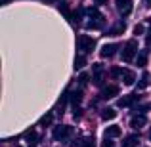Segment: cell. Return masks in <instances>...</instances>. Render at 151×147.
Masks as SVG:
<instances>
[{"instance_id":"7c38bea8","label":"cell","mask_w":151,"mask_h":147,"mask_svg":"<svg viewBox=\"0 0 151 147\" xmlns=\"http://www.w3.org/2000/svg\"><path fill=\"white\" fill-rule=\"evenodd\" d=\"M121 136V128L119 126H107L105 128V138H117Z\"/></svg>"},{"instance_id":"9c48e42d","label":"cell","mask_w":151,"mask_h":147,"mask_svg":"<svg viewBox=\"0 0 151 147\" xmlns=\"http://www.w3.org/2000/svg\"><path fill=\"white\" fill-rule=\"evenodd\" d=\"M145 122H147L145 115H138V117H134L132 120H130V126H132V128H142V126H145Z\"/></svg>"},{"instance_id":"52a82bcc","label":"cell","mask_w":151,"mask_h":147,"mask_svg":"<svg viewBox=\"0 0 151 147\" xmlns=\"http://www.w3.org/2000/svg\"><path fill=\"white\" fill-rule=\"evenodd\" d=\"M122 80H124L126 86H132L136 82V73L130 69H122Z\"/></svg>"},{"instance_id":"4316f807","label":"cell","mask_w":151,"mask_h":147,"mask_svg":"<svg viewBox=\"0 0 151 147\" xmlns=\"http://www.w3.org/2000/svg\"><path fill=\"white\" fill-rule=\"evenodd\" d=\"M115 143L111 141V138H103V141H101V147H113Z\"/></svg>"},{"instance_id":"8fae6325","label":"cell","mask_w":151,"mask_h":147,"mask_svg":"<svg viewBox=\"0 0 151 147\" xmlns=\"http://www.w3.org/2000/svg\"><path fill=\"white\" fill-rule=\"evenodd\" d=\"M115 117H117V111H115L113 107H105V109L101 111V118L103 120H113Z\"/></svg>"},{"instance_id":"5bb4252c","label":"cell","mask_w":151,"mask_h":147,"mask_svg":"<svg viewBox=\"0 0 151 147\" xmlns=\"http://www.w3.org/2000/svg\"><path fill=\"white\" fill-rule=\"evenodd\" d=\"M138 141H140V138H138L136 134H132V136H128V138H126L124 147H138Z\"/></svg>"},{"instance_id":"484cf974","label":"cell","mask_w":151,"mask_h":147,"mask_svg":"<svg viewBox=\"0 0 151 147\" xmlns=\"http://www.w3.org/2000/svg\"><path fill=\"white\" fill-rule=\"evenodd\" d=\"M88 73H81V77H78V82H81V84H86V82H88Z\"/></svg>"},{"instance_id":"f1b7e54d","label":"cell","mask_w":151,"mask_h":147,"mask_svg":"<svg viewBox=\"0 0 151 147\" xmlns=\"http://www.w3.org/2000/svg\"><path fill=\"white\" fill-rule=\"evenodd\" d=\"M119 75H122V71L119 69V67H113V69H111V77H119Z\"/></svg>"},{"instance_id":"2e32d148","label":"cell","mask_w":151,"mask_h":147,"mask_svg":"<svg viewBox=\"0 0 151 147\" xmlns=\"http://www.w3.org/2000/svg\"><path fill=\"white\" fill-rule=\"evenodd\" d=\"M103 27V19H92L86 23V29H101Z\"/></svg>"},{"instance_id":"f546056e","label":"cell","mask_w":151,"mask_h":147,"mask_svg":"<svg viewBox=\"0 0 151 147\" xmlns=\"http://www.w3.org/2000/svg\"><path fill=\"white\" fill-rule=\"evenodd\" d=\"M101 71H103L101 63H94V73H101Z\"/></svg>"},{"instance_id":"836d02e7","label":"cell","mask_w":151,"mask_h":147,"mask_svg":"<svg viewBox=\"0 0 151 147\" xmlns=\"http://www.w3.org/2000/svg\"><path fill=\"white\" fill-rule=\"evenodd\" d=\"M149 138H151V132H149Z\"/></svg>"},{"instance_id":"30bf717a","label":"cell","mask_w":151,"mask_h":147,"mask_svg":"<svg viewBox=\"0 0 151 147\" xmlns=\"http://www.w3.org/2000/svg\"><path fill=\"white\" fill-rule=\"evenodd\" d=\"M124 33V23H117V25H113L109 31H107V34H111V37H119V34Z\"/></svg>"},{"instance_id":"9a60e30c","label":"cell","mask_w":151,"mask_h":147,"mask_svg":"<svg viewBox=\"0 0 151 147\" xmlns=\"http://www.w3.org/2000/svg\"><path fill=\"white\" fill-rule=\"evenodd\" d=\"M69 98H71V101H73V105H75V107H77V105H78V103H81V101H82V92H81V90H75V92H73V94H71V96H69Z\"/></svg>"},{"instance_id":"ffe728a7","label":"cell","mask_w":151,"mask_h":147,"mask_svg":"<svg viewBox=\"0 0 151 147\" xmlns=\"http://www.w3.org/2000/svg\"><path fill=\"white\" fill-rule=\"evenodd\" d=\"M52 120H54V115H52V113L44 115V117L40 118V126H44V128H46V126H50V124H52Z\"/></svg>"},{"instance_id":"6da1fadb","label":"cell","mask_w":151,"mask_h":147,"mask_svg":"<svg viewBox=\"0 0 151 147\" xmlns=\"http://www.w3.org/2000/svg\"><path fill=\"white\" fill-rule=\"evenodd\" d=\"M77 44H78V50H81L82 54H88V52H92L96 48V40H94L92 37H88V34H81Z\"/></svg>"},{"instance_id":"d6986e66","label":"cell","mask_w":151,"mask_h":147,"mask_svg":"<svg viewBox=\"0 0 151 147\" xmlns=\"http://www.w3.org/2000/svg\"><path fill=\"white\" fill-rule=\"evenodd\" d=\"M147 84H149V75H147V73H144V75H142V78H140V84H138V90L147 88Z\"/></svg>"},{"instance_id":"1f68e13d","label":"cell","mask_w":151,"mask_h":147,"mask_svg":"<svg viewBox=\"0 0 151 147\" xmlns=\"http://www.w3.org/2000/svg\"><path fill=\"white\" fill-rule=\"evenodd\" d=\"M96 2H98V4H103V2H105V0H96Z\"/></svg>"},{"instance_id":"603a6c76","label":"cell","mask_w":151,"mask_h":147,"mask_svg":"<svg viewBox=\"0 0 151 147\" xmlns=\"http://www.w3.org/2000/svg\"><path fill=\"white\" fill-rule=\"evenodd\" d=\"M58 10L61 11V14H65L67 17H71V14H69V10H67V4H65V2H59V4H58Z\"/></svg>"},{"instance_id":"5b68a950","label":"cell","mask_w":151,"mask_h":147,"mask_svg":"<svg viewBox=\"0 0 151 147\" xmlns=\"http://www.w3.org/2000/svg\"><path fill=\"white\" fill-rule=\"evenodd\" d=\"M117 50H119L117 44H103L101 50H100V55L101 57H113V55L117 54Z\"/></svg>"},{"instance_id":"4fadbf2b","label":"cell","mask_w":151,"mask_h":147,"mask_svg":"<svg viewBox=\"0 0 151 147\" xmlns=\"http://www.w3.org/2000/svg\"><path fill=\"white\" fill-rule=\"evenodd\" d=\"M67 99H69V96H61V99L58 101V105H55V111H58V115H63L65 113V103H67Z\"/></svg>"},{"instance_id":"4dcf8cb0","label":"cell","mask_w":151,"mask_h":147,"mask_svg":"<svg viewBox=\"0 0 151 147\" xmlns=\"http://www.w3.org/2000/svg\"><path fill=\"white\" fill-rule=\"evenodd\" d=\"M145 44H147V46H151V31H149L147 34H145Z\"/></svg>"},{"instance_id":"e0dca14e","label":"cell","mask_w":151,"mask_h":147,"mask_svg":"<svg viewBox=\"0 0 151 147\" xmlns=\"http://www.w3.org/2000/svg\"><path fill=\"white\" fill-rule=\"evenodd\" d=\"M138 65H140V67L147 65V50H142L140 52V55H138Z\"/></svg>"},{"instance_id":"277c9868","label":"cell","mask_w":151,"mask_h":147,"mask_svg":"<svg viewBox=\"0 0 151 147\" xmlns=\"http://www.w3.org/2000/svg\"><path fill=\"white\" fill-rule=\"evenodd\" d=\"M115 4H117V10L122 17L132 14V0H115Z\"/></svg>"},{"instance_id":"83f0119b","label":"cell","mask_w":151,"mask_h":147,"mask_svg":"<svg viewBox=\"0 0 151 147\" xmlns=\"http://www.w3.org/2000/svg\"><path fill=\"white\" fill-rule=\"evenodd\" d=\"M144 33V25H140V23H138L136 27H134V34H142Z\"/></svg>"},{"instance_id":"3957f363","label":"cell","mask_w":151,"mask_h":147,"mask_svg":"<svg viewBox=\"0 0 151 147\" xmlns=\"http://www.w3.org/2000/svg\"><path fill=\"white\" fill-rule=\"evenodd\" d=\"M71 132H73V128H71V126H65V124H61V126H55V128H54L52 136H54V140H58V141H63V140H67V138L71 136Z\"/></svg>"},{"instance_id":"ac0fdd59","label":"cell","mask_w":151,"mask_h":147,"mask_svg":"<svg viewBox=\"0 0 151 147\" xmlns=\"http://www.w3.org/2000/svg\"><path fill=\"white\" fill-rule=\"evenodd\" d=\"M25 140L29 141V145H35V141H37V132H35V130H27L25 132Z\"/></svg>"},{"instance_id":"e575fe53","label":"cell","mask_w":151,"mask_h":147,"mask_svg":"<svg viewBox=\"0 0 151 147\" xmlns=\"http://www.w3.org/2000/svg\"><path fill=\"white\" fill-rule=\"evenodd\" d=\"M149 23H151V19H149Z\"/></svg>"},{"instance_id":"44dd1931","label":"cell","mask_w":151,"mask_h":147,"mask_svg":"<svg viewBox=\"0 0 151 147\" xmlns=\"http://www.w3.org/2000/svg\"><path fill=\"white\" fill-rule=\"evenodd\" d=\"M84 65H86V57L84 55H77V59H75V69H82Z\"/></svg>"},{"instance_id":"7a4b0ae2","label":"cell","mask_w":151,"mask_h":147,"mask_svg":"<svg viewBox=\"0 0 151 147\" xmlns=\"http://www.w3.org/2000/svg\"><path fill=\"white\" fill-rule=\"evenodd\" d=\"M136 54H138V42L132 38V40H128L124 44V48H122V61H126V63L132 61Z\"/></svg>"},{"instance_id":"ba28073f","label":"cell","mask_w":151,"mask_h":147,"mask_svg":"<svg viewBox=\"0 0 151 147\" xmlns=\"http://www.w3.org/2000/svg\"><path fill=\"white\" fill-rule=\"evenodd\" d=\"M138 99V94H130V96H124V98H119V101H117V105L119 107H130L134 101Z\"/></svg>"},{"instance_id":"d6a6232c","label":"cell","mask_w":151,"mask_h":147,"mask_svg":"<svg viewBox=\"0 0 151 147\" xmlns=\"http://www.w3.org/2000/svg\"><path fill=\"white\" fill-rule=\"evenodd\" d=\"M145 2H147V6H151V0H145Z\"/></svg>"},{"instance_id":"8992f818","label":"cell","mask_w":151,"mask_h":147,"mask_svg":"<svg viewBox=\"0 0 151 147\" xmlns=\"http://www.w3.org/2000/svg\"><path fill=\"white\" fill-rule=\"evenodd\" d=\"M115 96H119V86L117 84H109V86H105V88L101 90V98L103 99H109V98H115Z\"/></svg>"},{"instance_id":"d4e9b609","label":"cell","mask_w":151,"mask_h":147,"mask_svg":"<svg viewBox=\"0 0 151 147\" xmlns=\"http://www.w3.org/2000/svg\"><path fill=\"white\" fill-rule=\"evenodd\" d=\"M82 147H94V138H84L82 140Z\"/></svg>"},{"instance_id":"7402d4cb","label":"cell","mask_w":151,"mask_h":147,"mask_svg":"<svg viewBox=\"0 0 151 147\" xmlns=\"http://www.w3.org/2000/svg\"><path fill=\"white\" fill-rule=\"evenodd\" d=\"M88 15H90V17H94V19H103V15L96 10V8H90V10H88Z\"/></svg>"},{"instance_id":"cb8c5ba5","label":"cell","mask_w":151,"mask_h":147,"mask_svg":"<svg viewBox=\"0 0 151 147\" xmlns=\"http://www.w3.org/2000/svg\"><path fill=\"white\" fill-rule=\"evenodd\" d=\"M94 84H96V86H101L103 84V75L101 73H96V75H94Z\"/></svg>"}]
</instances>
